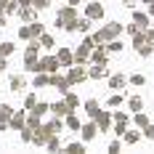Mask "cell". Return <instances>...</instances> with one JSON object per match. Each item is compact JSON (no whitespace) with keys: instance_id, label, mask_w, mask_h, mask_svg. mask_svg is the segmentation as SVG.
Instances as JSON below:
<instances>
[{"instance_id":"obj_7","label":"cell","mask_w":154,"mask_h":154,"mask_svg":"<svg viewBox=\"0 0 154 154\" xmlns=\"http://www.w3.org/2000/svg\"><path fill=\"white\" fill-rule=\"evenodd\" d=\"M82 77H85V72H82V69H72V72H69V82H75V80H82Z\"/></svg>"},{"instance_id":"obj_30","label":"cell","mask_w":154,"mask_h":154,"mask_svg":"<svg viewBox=\"0 0 154 154\" xmlns=\"http://www.w3.org/2000/svg\"><path fill=\"white\" fill-rule=\"evenodd\" d=\"M77 3H80V0H72V5H77Z\"/></svg>"},{"instance_id":"obj_13","label":"cell","mask_w":154,"mask_h":154,"mask_svg":"<svg viewBox=\"0 0 154 154\" xmlns=\"http://www.w3.org/2000/svg\"><path fill=\"white\" fill-rule=\"evenodd\" d=\"M53 112H56V114H69V106H66V104H56Z\"/></svg>"},{"instance_id":"obj_19","label":"cell","mask_w":154,"mask_h":154,"mask_svg":"<svg viewBox=\"0 0 154 154\" xmlns=\"http://www.w3.org/2000/svg\"><path fill=\"white\" fill-rule=\"evenodd\" d=\"M59 19H61V21H69V19H72V8H64Z\"/></svg>"},{"instance_id":"obj_31","label":"cell","mask_w":154,"mask_h":154,"mask_svg":"<svg viewBox=\"0 0 154 154\" xmlns=\"http://www.w3.org/2000/svg\"><path fill=\"white\" fill-rule=\"evenodd\" d=\"M149 37H152V40H154V32H149Z\"/></svg>"},{"instance_id":"obj_10","label":"cell","mask_w":154,"mask_h":154,"mask_svg":"<svg viewBox=\"0 0 154 154\" xmlns=\"http://www.w3.org/2000/svg\"><path fill=\"white\" fill-rule=\"evenodd\" d=\"M45 112H48L45 104H35V106H32V114H37V117H40V114H45Z\"/></svg>"},{"instance_id":"obj_3","label":"cell","mask_w":154,"mask_h":154,"mask_svg":"<svg viewBox=\"0 0 154 154\" xmlns=\"http://www.w3.org/2000/svg\"><path fill=\"white\" fill-rule=\"evenodd\" d=\"M85 109H88V114H91V117H98V104H96V101H88Z\"/></svg>"},{"instance_id":"obj_17","label":"cell","mask_w":154,"mask_h":154,"mask_svg":"<svg viewBox=\"0 0 154 154\" xmlns=\"http://www.w3.org/2000/svg\"><path fill=\"white\" fill-rule=\"evenodd\" d=\"M11 51H14V45H11V43H3V45H0V56H8Z\"/></svg>"},{"instance_id":"obj_5","label":"cell","mask_w":154,"mask_h":154,"mask_svg":"<svg viewBox=\"0 0 154 154\" xmlns=\"http://www.w3.org/2000/svg\"><path fill=\"white\" fill-rule=\"evenodd\" d=\"M66 152H69V154H82L85 149H82V143H69V146H66Z\"/></svg>"},{"instance_id":"obj_21","label":"cell","mask_w":154,"mask_h":154,"mask_svg":"<svg viewBox=\"0 0 154 154\" xmlns=\"http://www.w3.org/2000/svg\"><path fill=\"white\" fill-rule=\"evenodd\" d=\"M136 24H141V27H146V16H143V14H136Z\"/></svg>"},{"instance_id":"obj_28","label":"cell","mask_w":154,"mask_h":154,"mask_svg":"<svg viewBox=\"0 0 154 154\" xmlns=\"http://www.w3.org/2000/svg\"><path fill=\"white\" fill-rule=\"evenodd\" d=\"M146 136H149V138H154V128H146Z\"/></svg>"},{"instance_id":"obj_23","label":"cell","mask_w":154,"mask_h":154,"mask_svg":"<svg viewBox=\"0 0 154 154\" xmlns=\"http://www.w3.org/2000/svg\"><path fill=\"white\" fill-rule=\"evenodd\" d=\"M8 114H11V109L5 106V104H0V117H8Z\"/></svg>"},{"instance_id":"obj_14","label":"cell","mask_w":154,"mask_h":154,"mask_svg":"<svg viewBox=\"0 0 154 154\" xmlns=\"http://www.w3.org/2000/svg\"><path fill=\"white\" fill-rule=\"evenodd\" d=\"M66 125H69V128H75V130L80 128V122H77V117H75V114H66Z\"/></svg>"},{"instance_id":"obj_4","label":"cell","mask_w":154,"mask_h":154,"mask_svg":"<svg viewBox=\"0 0 154 154\" xmlns=\"http://www.w3.org/2000/svg\"><path fill=\"white\" fill-rule=\"evenodd\" d=\"M56 61H59V64H69V61H72V53H69V51H61Z\"/></svg>"},{"instance_id":"obj_20","label":"cell","mask_w":154,"mask_h":154,"mask_svg":"<svg viewBox=\"0 0 154 154\" xmlns=\"http://www.w3.org/2000/svg\"><path fill=\"white\" fill-rule=\"evenodd\" d=\"M125 141H128V143H136V141H138V133H128Z\"/></svg>"},{"instance_id":"obj_6","label":"cell","mask_w":154,"mask_h":154,"mask_svg":"<svg viewBox=\"0 0 154 154\" xmlns=\"http://www.w3.org/2000/svg\"><path fill=\"white\" fill-rule=\"evenodd\" d=\"M101 14H104L101 5H91V8H88V16H91V19H96V16H101Z\"/></svg>"},{"instance_id":"obj_29","label":"cell","mask_w":154,"mask_h":154,"mask_svg":"<svg viewBox=\"0 0 154 154\" xmlns=\"http://www.w3.org/2000/svg\"><path fill=\"white\" fill-rule=\"evenodd\" d=\"M0 69H5V61H3V59H0Z\"/></svg>"},{"instance_id":"obj_22","label":"cell","mask_w":154,"mask_h":154,"mask_svg":"<svg viewBox=\"0 0 154 154\" xmlns=\"http://www.w3.org/2000/svg\"><path fill=\"white\" fill-rule=\"evenodd\" d=\"M120 101H122V96H112V98H109V106H117Z\"/></svg>"},{"instance_id":"obj_18","label":"cell","mask_w":154,"mask_h":154,"mask_svg":"<svg viewBox=\"0 0 154 154\" xmlns=\"http://www.w3.org/2000/svg\"><path fill=\"white\" fill-rule=\"evenodd\" d=\"M21 85H24V80H21V77H14V80H11V88H14V91H19Z\"/></svg>"},{"instance_id":"obj_24","label":"cell","mask_w":154,"mask_h":154,"mask_svg":"<svg viewBox=\"0 0 154 154\" xmlns=\"http://www.w3.org/2000/svg\"><path fill=\"white\" fill-rule=\"evenodd\" d=\"M29 32H32V35H40V32H43V27H40V24H32Z\"/></svg>"},{"instance_id":"obj_25","label":"cell","mask_w":154,"mask_h":154,"mask_svg":"<svg viewBox=\"0 0 154 154\" xmlns=\"http://www.w3.org/2000/svg\"><path fill=\"white\" fill-rule=\"evenodd\" d=\"M130 109H141V98H130Z\"/></svg>"},{"instance_id":"obj_15","label":"cell","mask_w":154,"mask_h":154,"mask_svg":"<svg viewBox=\"0 0 154 154\" xmlns=\"http://www.w3.org/2000/svg\"><path fill=\"white\" fill-rule=\"evenodd\" d=\"M16 3H11V0H0V11H14Z\"/></svg>"},{"instance_id":"obj_16","label":"cell","mask_w":154,"mask_h":154,"mask_svg":"<svg viewBox=\"0 0 154 154\" xmlns=\"http://www.w3.org/2000/svg\"><path fill=\"white\" fill-rule=\"evenodd\" d=\"M122 85H125V77H112V88H117V91H120Z\"/></svg>"},{"instance_id":"obj_11","label":"cell","mask_w":154,"mask_h":154,"mask_svg":"<svg viewBox=\"0 0 154 154\" xmlns=\"http://www.w3.org/2000/svg\"><path fill=\"white\" fill-rule=\"evenodd\" d=\"M53 85H59L61 91H66V85H69V80H64V77H53Z\"/></svg>"},{"instance_id":"obj_1","label":"cell","mask_w":154,"mask_h":154,"mask_svg":"<svg viewBox=\"0 0 154 154\" xmlns=\"http://www.w3.org/2000/svg\"><path fill=\"white\" fill-rule=\"evenodd\" d=\"M56 66H59V61L56 59H45V61H40L32 72H40V69H45V72H56Z\"/></svg>"},{"instance_id":"obj_8","label":"cell","mask_w":154,"mask_h":154,"mask_svg":"<svg viewBox=\"0 0 154 154\" xmlns=\"http://www.w3.org/2000/svg\"><path fill=\"white\" fill-rule=\"evenodd\" d=\"M82 136H85V138H93V136H96V125H85V128H82Z\"/></svg>"},{"instance_id":"obj_26","label":"cell","mask_w":154,"mask_h":154,"mask_svg":"<svg viewBox=\"0 0 154 154\" xmlns=\"http://www.w3.org/2000/svg\"><path fill=\"white\" fill-rule=\"evenodd\" d=\"M130 82H133V85H143V77H141V75H136L133 80H130Z\"/></svg>"},{"instance_id":"obj_27","label":"cell","mask_w":154,"mask_h":154,"mask_svg":"<svg viewBox=\"0 0 154 154\" xmlns=\"http://www.w3.org/2000/svg\"><path fill=\"white\" fill-rule=\"evenodd\" d=\"M35 5H37V8H45V5H48V0H35Z\"/></svg>"},{"instance_id":"obj_12","label":"cell","mask_w":154,"mask_h":154,"mask_svg":"<svg viewBox=\"0 0 154 154\" xmlns=\"http://www.w3.org/2000/svg\"><path fill=\"white\" fill-rule=\"evenodd\" d=\"M11 125H14V128H21V125H24V114H16V117H11Z\"/></svg>"},{"instance_id":"obj_9","label":"cell","mask_w":154,"mask_h":154,"mask_svg":"<svg viewBox=\"0 0 154 154\" xmlns=\"http://www.w3.org/2000/svg\"><path fill=\"white\" fill-rule=\"evenodd\" d=\"M91 75H93V77H104V75H106V69H104V64H98V66H93V69H91Z\"/></svg>"},{"instance_id":"obj_2","label":"cell","mask_w":154,"mask_h":154,"mask_svg":"<svg viewBox=\"0 0 154 154\" xmlns=\"http://www.w3.org/2000/svg\"><path fill=\"white\" fill-rule=\"evenodd\" d=\"M27 69H35V59H37V43H32L29 48H27Z\"/></svg>"}]
</instances>
